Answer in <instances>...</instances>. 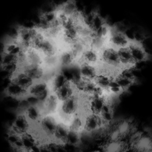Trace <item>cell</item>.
<instances>
[{"instance_id": "cell-20", "label": "cell", "mask_w": 152, "mask_h": 152, "mask_svg": "<svg viewBox=\"0 0 152 152\" xmlns=\"http://www.w3.org/2000/svg\"><path fill=\"white\" fill-rule=\"evenodd\" d=\"M69 81V79L64 72L58 71L49 82L50 92L55 93Z\"/></svg>"}, {"instance_id": "cell-30", "label": "cell", "mask_w": 152, "mask_h": 152, "mask_svg": "<svg viewBox=\"0 0 152 152\" xmlns=\"http://www.w3.org/2000/svg\"><path fill=\"white\" fill-rule=\"evenodd\" d=\"M18 63V56L14 55L10 53H3L1 58V63L0 65L4 66L9 64Z\"/></svg>"}, {"instance_id": "cell-2", "label": "cell", "mask_w": 152, "mask_h": 152, "mask_svg": "<svg viewBox=\"0 0 152 152\" xmlns=\"http://www.w3.org/2000/svg\"><path fill=\"white\" fill-rule=\"evenodd\" d=\"M130 145L135 152H152V138L142 132H135L131 135Z\"/></svg>"}, {"instance_id": "cell-26", "label": "cell", "mask_w": 152, "mask_h": 152, "mask_svg": "<svg viewBox=\"0 0 152 152\" xmlns=\"http://www.w3.org/2000/svg\"><path fill=\"white\" fill-rule=\"evenodd\" d=\"M43 66L48 70H58V69L59 67L58 55L44 56Z\"/></svg>"}, {"instance_id": "cell-21", "label": "cell", "mask_w": 152, "mask_h": 152, "mask_svg": "<svg viewBox=\"0 0 152 152\" xmlns=\"http://www.w3.org/2000/svg\"><path fill=\"white\" fill-rule=\"evenodd\" d=\"M118 53L121 69H132L136 65L128 47L118 49Z\"/></svg>"}, {"instance_id": "cell-25", "label": "cell", "mask_w": 152, "mask_h": 152, "mask_svg": "<svg viewBox=\"0 0 152 152\" xmlns=\"http://www.w3.org/2000/svg\"><path fill=\"white\" fill-rule=\"evenodd\" d=\"M129 145L123 140L110 141L105 145L104 152H127Z\"/></svg>"}, {"instance_id": "cell-32", "label": "cell", "mask_w": 152, "mask_h": 152, "mask_svg": "<svg viewBox=\"0 0 152 152\" xmlns=\"http://www.w3.org/2000/svg\"><path fill=\"white\" fill-rule=\"evenodd\" d=\"M94 152H101V151H99V150H96V151H94Z\"/></svg>"}, {"instance_id": "cell-31", "label": "cell", "mask_w": 152, "mask_h": 152, "mask_svg": "<svg viewBox=\"0 0 152 152\" xmlns=\"http://www.w3.org/2000/svg\"><path fill=\"white\" fill-rule=\"evenodd\" d=\"M1 67L3 71L8 73L10 75V77L12 75L18 72L20 69L19 64L18 63H14L9 64L7 65L1 66Z\"/></svg>"}, {"instance_id": "cell-11", "label": "cell", "mask_w": 152, "mask_h": 152, "mask_svg": "<svg viewBox=\"0 0 152 152\" xmlns=\"http://www.w3.org/2000/svg\"><path fill=\"white\" fill-rule=\"evenodd\" d=\"M59 67L69 68L77 64L78 58L70 48L61 49L58 54Z\"/></svg>"}, {"instance_id": "cell-23", "label": "cell", "mask_w": 152, "mask_h": 152, "mask_svg": "<svg viewBox=\"0 0 152 152\" xmlns=\"http://www.w3.org/2000/svg\"><path fill=\"white\" fill-rule=\"evenodd\" d=\"M76 93L77 92H76V90L73 85L72 84L71 81H69L67 84H66L63 87L59 88L55 94H56L59 101L61 102H62L68 99Z\"/></svg>"}, {"instance_id": "cell-19", "label": "cell", "mask_w": 152, "mask_h": 152, "mask_svg": "<svg viewBox=\"0 0 152 152\" xmlns=\"http://www.w3.org/2000/svg\"><path fill=\"white\" fill-rule=\"evenodd\" d=\"M10 81L28 90L35 81L24 72L19 70L10 77Z\"/></svg>"}, {"instance_id": "cell-27", "label": "cell", "mask_w": 152, "mask_h": 152, "mask_svg": "<svg viewBox=\"0 0 152 152\" xmlns=\"http://www.w3.org/2000/svg\"><path fill=\"white\" fill-rule=\"evenodd\" d=\"M114 80L120 88L123 90V92L127 90L134 83V80L124 77V76L120 74L119 72L114 78Z\"/></svg>"}, {"instance_id": "cell-6", "label": "cell", "mask_w": 152, "mask_h": 152, "mask_svg": "<svg viewBox=\"0 0 152 152\" xmlns=\"http://www.w3.org/2000/svg\"><path fill=\"white\" fill-rule=\"evenodd\" d=\"M61 102L55 93L50 92L48 98L39 105L43 116L56 115L59 109Z\"/></svg>"}, {"instance_id": "cell-13", "label": "cell", "mask_w": 152, "mask_h": 152, "mask_svg": "<svg viewBox=\"0 0 152 152\" xmlns=\"http://www.w3.org/2000/svg\"><path fill=\"white\" fill-rule=\"evenodd\" d=\"M78 63H85L98 67L101 63L100 52L98 50L88 47L86 49L81 55Z\"/></svg>"}, {"instance_id": "cell-22", "label": "cell", "mask_w": 152, "mask_h": 152, "mask_svg": "<svg viewBox=\"0 0 152 152\" xmlns=\"http://www.w3.org/2000/svg\"><path fill=\"white\" fill-rule=\"evenodd\" d=\"M98 71V74L94 81V83L98 87L104 90L108 96H110L108 94V91L114 77L107 73L99 71V70Z\"/></svg>"}, {"instance_id": "cell-8", "label": "cell", "mask_w": 152, "mask_h": 152, "mask_svg": "<svg viewBox=\"0 0 152 152\" xmlns=\"http://www.w3.org/2000/svg\"><path fill=\"white\" fill-rule=\"evenodd\" d=\"M31 125L32 124L30 123L24 113L21 112L17 116L14 121L12 127V133L22 136L30 132Z\"/></svg>"}, {"instance_id": "cell-10", "label": "cell", "mask_w": 152, "mask_h": 152, "mask_svg": "<svg viewBox=\"0 0 152 152\" xmlns=\"http://www.w3.org/2000/svg\"><path fill=\"white\" fill-rule=\"evenodd\" d=\"M19 70L24 72L35 82L44 81L46 76V69L43 66L26 64L20 67Z\"/></svg>"}, {"instance_id": "cell-7", "label": "cell", "mask_w": 152, "mask_h": 152, "mask_svg": "<svg viewBox=\"0 0 152 152\" xmlns=\"http://www.w3.org/2000/svg\"><path fill=\"white\" fill-rule=\"evenodd\" d=\"M59 123L56 115L43 116L40 120L39 124L42 133L48 137L53 138V134Z\"/></svg>"}, {"instance_id": "cell-9", "label": "cell", "mask_w": 152, "mask_h": 152, "mask_svg": "<svg viewBox=\"0 0 152 152\" xmlns=\"http://www.w3.org/2000/svg\"><path fill=\"white\" fill-rule=\"evenodd\" d=\"M105 126L106 125L99 115L92 113H84V131L95 132Z\"/></svg>"}, {"instance_id": "cell-29", "label": "cell", "mask_w": 152, "mask_h": 152, "mask_svg": "<svg viewBox=\"0 0 152 152\" xmlns=\"http://www.w3.org/2000/svg\"><path fill=\"white\" fill-rule=\"evenodd\" d=\"M106 23L104 19L100 16L98 13H95V16L93 18L92 22L91 23L90 28L92 30V31L95 34L98 32L99 29H101Z\"/></svg>"}, {"instance_id": "cell-4", "label": "cell", "mask_w": 152, "mask_h": 152, "mask_svg": "<svg viewBox=\"0 0 152 152\" xmlns=\"http://www.w3.org/2000/svg\"><path fill=\"white\" fill-rule=\"evenodd\" d=\"M132 39L126 34L121 30L111 28L110 33L108 38V45L118 50L124 48H127Z\"/></svg>"}, {"instance_id": "cell-14", "label": "cell", "mask_w": 152, "mask_h": 152, "mask_svg": "<svg viewBox=\"0 0 152 152\" xmlns=\"http://www.w3.org/2000/svg\"><path fill=\"white\" fill-rule=\"evenodd\" d=\"M78 70L80 77L85 80L94 81L98 74V67L85 63H78Z\"/></svg>"}, {"instance_id": "cell-16", "label": "cell", "mask_w": 152, "mask_h": 152, "mask_svg": "<svg viewBox=\"0 0 152 152\" xmlns=\"http://www.w3.org/2000/svg\"><path fill=\"white\" fill-rule=\"evenodd\" d=\"M39 51L43 56H50L58 55L60 49L57 41L46 38L42 44Z\"/></svg>"}, {"instance_id": "cell-15", "label": "cell", "mask_w": 152, "mask_h": 152, "mask_svg": "<svg viewBox=\"0 0 152 152\" xmlns=\"http://www.w3.org/2000/svg\"><path fill=\"white\" fill-rule=\"evenodd\" d=\"M4 92L9 96L21 100L28 96V90L11 81L5 88Z\"/></svg>"}, {"instance_id": "cell-1", "label": "cell", "mask_w": 152, "mask_h": 152, "mask_svg": "<svg viewBox=\"0 0 152 152\" xmlns=\"http://www.w3.org/2000/svg\"><path fill=\"white\" fill-rule=\"evenodd\" d=\"M82 100L80 95L76 93L64 102H61L60 107L56 115L59 122L69 127L72 118L81 112Z\"/></svg>"}, {"instance_id": "cell-5", "label": "cell", "mask_w": 152, "mask_h": 152, "mask_svg": "<svg viewBox=\"0 0 152 152\" xmlns=\"http://www.w3.org/2000/svg\"><path fill=\"white\" fill-rule=\"evenodd\" d=\"M50 92L49 83L39 81L35 82L30 87L28 90V96L37 98L41 104L48 98Z\"/></svg>"}, {"instance_id": "cell-24", "label": "cell", "mask_w": 152, "mask_h": 152, "mask_svg": "<svg viewBox=\"0 0 152 152\" xmlns=\"http://www.w3.org/2000/svg\"><path fill=\"white\" fill-rule=\"evenodd\" d=\"M69 130L77 133L84 131V113L81 112L74 116L69 125Z\"/></svg>"}, {"instance_id": "cell-17", "label": "cell", "mask_w": 152, "mask_h": 152, "mask_svg": "<svg viewBox=\"0 0 152 152\" xmlns=\"http://www.w3.org/2000/svg\"><path fill=\"white\" fill-rule=\"evenodd\" d=\"M22 112L32 124H38L43 116L39 105H29Z\"/></svg>"}, {"instance_id": "cell-3", "label": "cell", "mask_w": 152, "mask_h": 152, "mask_svg": "<svg viewBox=\"0 0 152 152\" xmlns=\"http://www.w3.org/2000/svg\"><path fill=\"white\" fill-rule=\"evenodd\" d=\"M99 52L101 64L115 70L122 69L119 63L117 49L107 45Z\"/></svg>"}, {"instance_id": "cell-18", "label": "cell", "mask_w": 152, "mask_h": 152, "mask_svg": "<svg viewBox=\"0 0 152 152\" xmlns=\"http://www.w3.org/2000/svg\"><path fill=\"white\" fill-rule=\"evenodd\" d=\"M24 50L26 56V64L43 66L44 56L39 51L32 48Z\"/></svg>"}, {"instance_id": "cell-12", "label": "cell", "mask_w": 152, "mask_h": 152, "mask_svg": "<svg viewBox=\"0 0 152 152\" xmlns=\"http://www.w3.org/2000/svg\"><path fill=\"white\" fill-rule=\"evenodd\" d=\"M128 48L130 50L135 64L142 63L148 58V55L143 45L137 41L132 40Z\"/></svg>"}, {"instance_id": "cell-28", "label": "cell", "mask_w": 152, "mask_h": 152, "mask_svg": "<svg viewBox=\"0 0 152 152\" xmlns=\"http://www.w3.org/2000/svg\"><path fill=\"white\" fill-rule=\"evenodd\" d=\"M57 9L63 12L69 17H72L78 11L77 5L74 1H67L58 7Z\"/></svg>"}]
</instances>
